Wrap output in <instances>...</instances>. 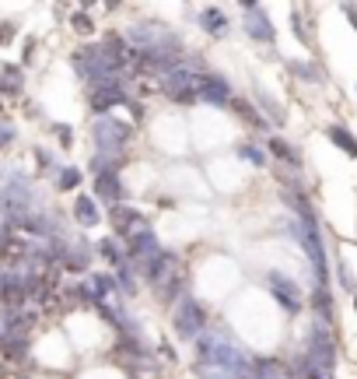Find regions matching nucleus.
Returning <instances> with one entry per match:
<instances>
[{
	"label": "nucleus",
	"mask_w": 357,
	"mask_h": 379,
	"mask_svg": "<svg viewBox=\"0 0 357 379\" xmlns=\"http://www.w3.org/2000/svg\"><path fill=\"white\" fill-rule=\"evenodd\" d=\"M32 327H35V313H28V309H4V313H0V330H4V334L28 337Z\"/></svg>",
	"instance_id": "16"
},
{
	"label": "nucleus",
	"mask_w": 357,
	"mask_h": 379,
	"mask_svg": "<svg viewBox=\"0 0 357 379\" xmlns=\"http://www.w3.org/2000/svg\"><path fill=\"white\" fill-rule=\"evenodd\" d=\"M95 193H98V200H105L109 207L126 204V187H123L119 173H102V176H95Z\"/></svg>",
	"instance_id": "13"
},
{
	"label": "nucleus",
	"mask_w": 357,
	"mask_h": 379,
	"mask_svg": "<svg viewBox=\"0 0 357 379\" xmlns=\"http://www.w3.org/2000/svg\"><path fill=\"white\" fill-rule=\"evenodd\" d=\"M196 25H200L210 39H224V35L231 32V21H228V14H224L221 7H200Z\"/></svg>",
	"instance_id": "14"
},
{
	"label": "nucleus",
	"mask_w": 357,
	"mask_h": 379,
	"mask_svg": "<svg viewBox=\"0 0 357 379\" xmlns=\"http://www.w3.org/2000/svg\"><path fill=\"white\" fill-rule=\"evenodd\" d=\"M126 42H130L137 53L158 49V53H176V57H182V39H178L176 32H169L165 25H158V21L133 25V28L126 32Z\"/></svg>",
	"instance_id": "1"
},
{
	"label": "nucleus",
	"mask_w": 357,
	"mask_h": 379,
	"mask_svg": "<svg viewBox=\"0 0 357 379\" xmlns=\"http://www.w3.org/2000/svg\"><path fill=\"white\" fill-rule=\"evenodd\" d=\"M235 95H231V85L224 74H210L203 71L196 78V102H210V105H228Z\"/></svg>",
	"instance_id": "9"
},
{
	"label": "nucleus",
	"mask_w": 357,
	"mask_h": 379,
	"mask_svg": "<svg viewBox=\"0 0 357 379\" xmlns=\"http://www.w3.org/2000/svg\"><path fill=\"white\" fill-rule=\"evenodd\" d=\"M91 134H95V148H98L102 155H123V151L130 148V141H133V127L123 123V119H116V116L95 119Z\"/></svg>",
	"instance_id": "2"
},
{
	"label": "nucleus",
	"mask_w": 357,
	"mask_h": 379,
	"mask_svg": "<svg viewBox=\"0 0 357 379\" xmlns=\"http://www.w3.org/2000/svg\"><path fill=\"white\" fill-rule=\"evenodd\" d=\"M228 105H231V109H235L246 123H253V127H267V116H260V109H256L249 98H231Z\"/></svg>",
	"instance_id": "22"
},
{
	"label": "nucleus",
	"mask_w": 357,
	"mask_h": 379,
	"mask_svg": "<svg viewBox=\"0 0 357 379\" xmlns=\"http://www.w3.org/2000/svg\"><path fill=\"white\" fill-rule=\"evenodd\" d=\"M109 214H112V225H116L119 235H133L137 228L147 225L144 214H140L137 207H130V204H116V207H109Z\"/></svg>",
	"instance_id": "15"
},
{
	"label": "nucleus",
	"mask_w": 357,
	"mask_h": 379,
	"mask_svg": "<svg viewBox=\"0 0 357 379\" xmlns=\"http://www.w3.org/2000/svg\"><path fill=\"white\" fill-rule=\"evenodd\" d=\"M71 28H74L78 35H88L91 28H95V21H91L88 11H74V18H71Z\"/></svg>",
	"instance_id": "35"
},
{
	"label": "nucleus",
	"mask_w": 357,
	"mask_h": 379,
	"mask_svg": "<svg viewBox=\"0 0 357 379\" xmlns=\"http://www.w3.org/2000/svg\"><path fill=\"white\" fill-rule=\"evenodd\" d=\"M35 158L42 162V169H53V155H49V151H42V148H39V151H35Z\"/></svg>",
	"instance_id": "43"
},
{
	"label": "nucleus",
	"mask_w": 357,
	"mask_h": 379,
	"mask_svg": "<svg viewBox=\"0 0 357 379\" xmlns=\"http://www.w3.org/2000/svg\"><path fill=\"white\" fill-rule=\"evenodd\" d=\"M74 298H78V302H81V305H95V309H98V305H102V298H98V295H95V288H91L88 281L74 284Z\"/></svg>",
	"instance_id": "34"
},
{
	"label": "nucleus",
	"mask_w": 357,
	"mask_h": 379,
	"mask_svg": "<svg viewBox=\"0 0 357 379\" xmlns=\"http://www.w3.org/2000/svg\"><path fill=\"white\" fill-rule=\"evenodd\" d=\"M85 183V173L78 169V165H60L56 169V190L60 193H71V190H78Z\"/></svg>",
	"instance_id": "20"
},
{
	"label": "nucleus",
	"mask_w": 357,
	"mask_h": 379,
	"mask_svg": "<svg viewBox=\"0 0 357 379\" xmlns=\"http://www.w3.org/2000/svg\"><path fill=\"white\" fill-rule=\"evenodd\" d=\"M14 228H21V232H28V235H35V239H46V243L60 235V225H56L49 214H35V211L25 214V218H18Z\"/></svg>",
	"instance_id": "12"
},
{
	"label": "nucleus",
	"mask_w": 357,
	"mask_h": 379,
	"mask_svg": "<svg viewBox=\"0 0 357 379\" xmlns=\"http://www.w3.org/2000/svg\"><path fill=\"white\" fill-rule=\"evenodd\" d=\"M312 305H315V313H319V323H329V320H333V298H329L326 288H315Z\"/></svg>",
	"instance_id": "30"
},
{
	"label": "nucleus",
	"mask_w": 357,
	"mask_h": 379,
	"mask_svg": "<svg viewBox=\"0 0 357 379\" xmlns=\"http://www.w3.org/2000/svg\"><path fill=\"white\" fill-rule=\"evenodd\" d=\"M305 355H308V362H312V366H319V369L333 373V366H337V341H333V334H329V327H326V323H315V327L308 330Z\"/></svg>",
	"instance_id": "4"
},
{
	"label": "nucleus",
	"mask_w": 357,
	"mask_h": 379,
	"mask_svg": "<svg viewBox=\"0 0 357 379\" xmlns=\"http://www.w3.org/2000/svg\"><path fill=\"white\" fill-rule=\"evenodd\" d=\"M176 260H178V257L172 253V250H158L151 260H144V264H140V278H144V284L158 288V284L169 278V271L176 267Z\"/></svg>",
	"instance_id": "11"
},
{
	"label": "nucleus",
	"mask_w": 357,
	"mask_h": 379,
	"mask_svg": "<svg viewBox=\"0 0 357 379\" xmlns=\"http://www.w3.org/2000/svg\"><path fill=\"white\" fill-rule=\"evenodd\" d=\"M294 35H298L305 46L312 42V35H308V32H305V25H301V11H294Z\"/></svg>",
	"instance_id": "40"
},
{
	"label": "nucleus",
	"mask_w": 357,
	"mask_h": 379,
	"mask_svg": "<svg viewBox=\"0 0 357 379\" xmlns=\"http://www.w3.org/2000/svg\"><path fill=\"white\" fill-rule=\"evenodd\" d=\"M74 221H78L81 228H95V225L102 221V211H98V200H95V197L78 193V200H74Z\"/></svg>",
	"instance_id": "17"
},
{
	"label": "nucleus",
	"mask_w": 357,
	"mask_h": 379,
	"mask_svg": "<svg viewBox=\"0 0 357 379\" xmlns=\"http://www.w3.org/2000/svg\"><path fill=\"white\" fill-rule=\"evenodd\" d=\"M344 14L351 18V25H354V28H357V7H354V4H344Z\"/></svg>",
	"instance_id": "44"
},
{
	"label": "nucleus",
	"mask_w": 357,
	"mask_h": 379,
	"mask_svg": "<svg viewBox=\"0 0 357 379\" xmlns=\"http://www.w3.org/2000/svg\"><path fill=\"white\" fill-rule=\"evenodd\" d=\"M354 309H357V295H354Z\"/></svg>",
	"instance_id": "45"
},
{
	"label": "nucleus",
	"mask_w": 357,
	"mask_h": 379,
	"mask_svg": "<svg viewBox=\"0 0 357 379\" xmlns=\"http://www.w3.org/2000/svg\"><path fill=\"white\" fill-rule=\"evenodd\" d=\"M0 95H21V67L18 64L0 67Z\"/></svg>",
	"instance_id": "21"
},
{
	"label": "nucleus",
	"mask_w": 357,
	"mask_h": 379,
	"mask_svg": "<svg viewBox=\"0 0 357 379\" xmlns=\"http://www.w3.org/2000/svg\"><path fill=\"white\" fill-rule=\"evenodd\" d=\"M126 102H130V95H126V81H123V78H116V81H109V85H98V88L88 92V105L98 119H102V116H112V109H116V105H126Z\"/></svg>",
	"instance_id": "6"
},
{
	"label": "nucleus",
	"mask_w": 357,
	"mask_h": 379,
	"mask_svg": "<svg viewBox=\"0 0 357 379\" xmlns=\"http://www.w3.org/2000/svg\"><path fill=\"white\" fill-rule=\"evenodd\" d=\"M56 134H60V144H63V148H71V144H74V127L56 123Z\"/></svg>",
	"instance_id": "36"
},
{
	"label": "nucleus",
	"mask_w": 357,
	"mask_h": 379,
	"mask_svg": "<svg viewBox=\"0 0 357 379\" xmlns=\"http://www.w3.org/2000/svg\"><path fill=\"white\" fill-rule=\"evenodd\" d=\"M88 284H91V288H95V295H98L102 302H105L109 295H116V291H119V288H116V278H112V274H105V271H98V274H91V278H88Z\"/></svg>",
	"instance_id": "29"
},
{
	"label": "nucleus",
	"mask_w": 357,
	"mask_h": 379,
	"mask_svg": "<svg viewBox=\"0 0 357 379\" xmlns=\"http://www.w3.org/2000/svg\"><path fill=\"white\" fill-rule=\"evenodd\" d=\"M270 151H273L284 165H291V169H298V165H301V155H298V151H294L284 137H270Z\"/></svg>",
	"instance_id": "23"
},
{
	"label": "nucleus",
	"mask_w": 357,
	"mask_h": 379,
	"mask_svg": "<svg viewBox=\"0 0 357 379\" xmlns=\"http://www.w3.org/2000/svg\"><path fill=\"white\" fill-rule=\"evenodd\" d=\"M95 250H98V257H105L112 267H123V264H126V250H123V246H119L112 235H109V239H102Z\"/></svg>",
	"instance_id": "24"
},
{
	"label": "nucleus",
	"mask_w": 357,
	"mask_h": 379,
	"mask_svg": "<svg viewBox=\"0 0 357 379\" xmlns=\"http://www.w3.org/2000/svg\"><path fill=\"white\" fill-rule=\"evenodd\" d=\"M287 71H291V74H298L301 81H322L319 67H315V64H305V60H291V64H287Z\"/></svg>",
	"instance_id": "33"
},
{
	"label": "nucleus",
	"mask_w": 357,
	"mask_h": 379,
	"mask_svg": "<svg viewBox=\"0 0 357 379\" xmlns=\"http://www.w3.org/2000/svg\"><path fill=\"white\" fill-rule=\"evenodd\" d=\"M126 105H130V112H133V119H144V116H147V112H144V109H147L144 102H133V98H130Z\"/></svg>",
	"instance_id": "41"
},
{
	"label": "nucleus",
	"mask_w": 357,
	"mask_h": 379,
	"mask_svg": "<svg viewBox=\"0 0 357 379\" xmlns=\"http://www.w3.org/2000/svg\"><path fill=\"white\" fill-rule=\"evenodd\" d=\"M158 250H162L158 235L144 225V228H137V232L130 235V243H126V264H144V260H151Z\"/></svg>",
	"instance_id": "10"
},
{
	"label": "nucleus",
	"mask_w": 357,
	"mask_h": 379,
	"mask_svg": "<svg viewBox=\"0 0 357 379\" xmlns=\"http://www.w3.org/2000/svg\"><path fill=\"white\" fill-rule=\"evenodd\" d=\"M326 137H329L340 151H347V155H354L357 158V141H354V134H351V130H344V127H329V130H326Z\"/></svg>",
	"instance_id": "27"
},
{
	"label": "nucleus",
	"mask_w": 357,
	"mask_h": 379,
	"mask_svg": "<svg viewBox=\"0 0 357 379\" xmlns=\"http://www.w3.org/2000/svg\"><path fill=\"white\" fill-rule=\"evenodd\" d=\"M196 71H189L186 64H178L176 71L162 74V92L169 95V102L176 105H193L196 102Z\"/></svg>",
	"instance_id": "5"
},
{
	"label": "nucleus",
	"mask_w": 357,
	"mask_h": 379,
	"mask_svg": "<svg viewBox=\"0 0 357 379\" xmlns=\"http://www.w3.org/2000/svg\"><path fill=\"white\" fill-rule=\"evenodd\" d=\"M267 288H270V295L280 302V309H284V313H291V316H298V313H301V291H298V284L291 281L287 274L270 271V274H267Z\"/></svg>",
	"instance_id": "8"
},
{
	"label": "nucleus",
	"mask_w": 357,
	"mask_h": 379,
	"mask_svg": "<svg viewBox=\"0 0 357 379\" xmlns=\"http://www.w3.org/2000/svg\"><path fill=\"white\" fill-rule=\"evenodd\" d=\"M340 284H344L347 291H357V281H354V274H351L347 264H340Z\"/></svg>",
	"instance_id": "39"
},
{
	"label": "nucleus",
	"mask_w": 357,
	"mask_h": 379,
	"mask_svg": "<svg viewBox=\"0 0 357 379\" xmlns=\"http://www.w3.org/2000/svg\"><path fill=\"white\" fill-rule=\"evenodd\" d=\"M0 355L7 362H21L28 355V337H14V334H4L0 330Z\"/></svg>",
	"instance_id": "18"
},
{
	"label": "nucleus",
	"mask_w": 357,
	"mask_h": 379,
	"mask_svg": "<svg viewBox=\"0 0 357 379\" xmlns=\"http://www.w3.org/2000/svg\"><path fill=\"white\" fill-rule=\"evenodd\" d=\"M182 288H186V278H182V274H172V278H165V281L158 284L155 291H158V298H162L165 305H176L178 298H182Z\"/></svg>",
	"instance_id": "19"
},
{
	"label": "nucleus",
	"mask_w": 357,
	"mask_h": 379,
	"mask_svg": "<svg viewBox=\"0 0 357 379\" xmlns=\"http://www.w3.org/2000/svg\"><path fill=\"white\" fill-rule=\"evenodd\" d=\"M88 169L95 176H102V173H119V169H123V155H102V151H98V155L91 158Z\"/></svg>",
	"instance_id": "28"
},
{
	"label": "nucleus",
	"mask_w": 357,
	"mask_h": 379,
	"mask_svg": "<svg viewBox=\"0 0 357 379\" xmlns=\"http://www.w3.org/2000/svg\"><path fill=\"white\" fill-rule=\"evenodd\" d=\"M11 144H14V127H11V123H0V151L11 148Z\"/></svg>",
	"instance_id": "38"
},
{
	"label": "nucleus",
	"mask_w": 357,
	"mask_h": 379,
	"mask_svg": "<svg viewBox=\"0 0 357 379\" xmlns=\"http://www.w3.org/2000/svg\"><path fill=\"white\" fill-rule=\"evenodd\" d=\"M235 155H238L242 162H249L253 169H263V165H267V151H263L260 144H249V141H246V144L235 148Z\"/></svg>",
	"instance_id": "26"
},
{
	"label": "nucleus",
	"mask_w": 357,
	"mask_h": 379,
	"mask_svg": "<svg viewBox=\"0 0 357 379\" xmlns=\"http://www.w3.org/2000/svg\"><path fill=\"white\" fill-rule=\"evenodd\" d=\"M242 28H246V35L253 39V42H260V46H270L273 39H277V28L270 25V18H267V11L260 7V4H242Z\"/></svg>",
	"instance_id": "7"
},
{
	"label": "nucleus",
	"mask_w": 357,
	"mask_h": 379,
	"mask_svg": "<svg viewBox=\"0 0 357 379\" xmlns=\"http://www.w3.org/2000/svg\"><path fill=\"white\" fill-rule=\"evenodd\" d=\"M116 355H123V358H133V362H144V358H147V348H144V341H140V337H119V344H116Z\"/></svg>",
	"instance_id": "25"
},
{
	"label": "nucleus",
	"mask_w": 357,
	"mask_h": 379,
	"mask_svg": "<svg viewBox=\"0 0 357 379\" xmlns=\"http://www.w3.org/2000/svg\"><path fill=\"white\" fill-rule=\"evenodd\" d=\"M116 288L123 291V295H137V274H133V267L130 264H123V267H116Z\"/></svg>",
	"instance_id": "31"
},
{
	"label": "nucleus",
	"mask_w": 357,
	"mask_h": 379,
	"mask_svg": "<svg viewBox=\"0 0 357 379\" xmlns=\"http://www.w3.org/2000/svg\"><path fill=\"white\" fill-rule=\"evenodd\" d=\"M172 327L182 341H196L200 334H207V309L196 298H178L172 309Z\"/></svg>",
	"instance_id": "3"
},
{
	"label": "nucleus",
	"mask_w": 357,
	"mask_h": 379,
	"mask_svg": "<svg viewBox=\"0 0 357 379\" xmlns=\"http://www.w3.org/2000/svg\"><path fill=\"white\" fill-rule=\"evenodd\" d=\"M256 98H260V105H263V112H267V119H270V123H280V127H284V119H287V116H284L280 102H277L273 95H267V92H260Z\"/></svg>",
	"instance_id": "32"
},
{
	"label": "nucleus",
	"mask_w": 357,
	"mask_h": 379,
	"mask_svg": "<svg viewBox=\"0 0 357 379\" xmlns=\"http://www.w3.org/2000/svg\"><path fill=\"white\" fill-rule=\"evenodd\" d=\"M158 355H162L165 362H176V348H172V344H165V341L158 344Z\"/></svg>",
	"instance_id": "42"
},
{
	"label": "nucleus",
	"mask_w": 357,
	"mask_h": 379,
	"mask_svg": "<svg viewBox=\"0 0 357 379\" xmlns=\"http://www.w3.org/2000/svg\"><path fill=\"white\" fill-rule=\"evenodd\" d=\"M14 35H18V25H14V21H0V46L11 42Z\"/></svg>",
	"instance_id": "37"
}]
</instances>
